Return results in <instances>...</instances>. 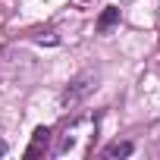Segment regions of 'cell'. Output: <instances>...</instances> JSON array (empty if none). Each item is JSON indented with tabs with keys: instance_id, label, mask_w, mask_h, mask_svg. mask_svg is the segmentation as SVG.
I'll use <instances>...</instances> for the list:
<instances>
[{
	"instance_id": "6da1fadb",
	"label": "cell",
	"mask_w": 160,
	"mask_h": 160,
	"mask_svg": "<svg viewBox=\"0 0 160 160\" xmlns=\"http://www.w3.org/2000/svg\"><path fill=\"white\" fill-rule=\"evenodd\" d=\"M94 138H98V116L85 113V116H75L69 119L60 135H57V144H53V154L57 157H69V160H82L91 154L94 148Z\"/></svg>"
},
{
	"instance_id": "7a4b0ae2",
	"label": "cell",
	"mask_w": 160,
	"mask_h": 160,
	"mask_svg": "<svg viewBox=\"0 0 160 160\" xmlns=\"http://www.w3.org/2000/svg\"><path fill=\"white\" fill-rule=\"evenodd\" d=\"M94 82H98V75H94V72H82V75H75L72 82H69V88L63 91V107H66V110L78 107V101H82V98L94 88Z\"/></svg>"
},
{
	"instance_id": "3957f363",
	"label": "cell",
	"mask_w": 160,
	"mask_h": 160,
	"mask_svg": "<svg viewBox=\"0 0 160 160\" xmlns=\"http://www.w3.org/2000/svg\"><path fill=\"white\" fill-rule=\"evenodd\" d=\"M50 138H53V132H50L47 126L35 129V135H32V144H28L25 157H41V154H47V151H50Z\"/></svg>"
},
{
	"instance_id": "277c9868",
	"label": "cell",
	"mask_w": 160,
	"mask_h": 160,
	"mask_svg": "<svg viewBox=\"0 0 160 160\" xmlns=\"http://www.w3.org/2000/svg\"><path fill=\"white\" fill-rule=\"evenodd\" d=\"M129 154H132V144H129V141H113V144H107V148H104V157H107V160L129 157Z\"/></svg>"
},
{
	"instance_id": "5b68a950",
	"label": "cell",
	"mask_w": 160,
	"mask_h": 160,
	"mask_svg": "<svg viewBox=\"0 0 160 160\" xmlns=\"http://www.w3.org/2000/svg\"><path fill=\"white\" fill-rule=\"evenodd\" d=\"M116 22H119V10H107V13L101 16L98 28H101V32H107V28H110V25H116Z\"/></svg>"
},
{
	"instance_id": "8992f818",
	"label": "cell",
	"mask_w": 160,
	"mask_h": 160,
	"mask_svg": "<svg viewBox=\"0 0 160 160\" xmlns=\"http://www.w3.org/2000/svg\"><path fill=\"white\" fill-rule=\"evenodd\" d=\"M35 41H38V44H44V41H47V44H57L53 32H38V35H35Z\"/></svg>"
},
{
	"instance_id": "52a82bcc",
	"label": "cell",
	"mask_w": 160,
	"mask_h": 160,
	"mask_svg": "<svg viewBox=\"0 0 160 160\" xmlns=\"http://www.w3.org/2000/svg\"><path fill=\"white\" fill-rule=\"evenodd\" d=\"M3 154H7V141H3V138H0V157H3Z\"/></svg>"
}]
</instances>
